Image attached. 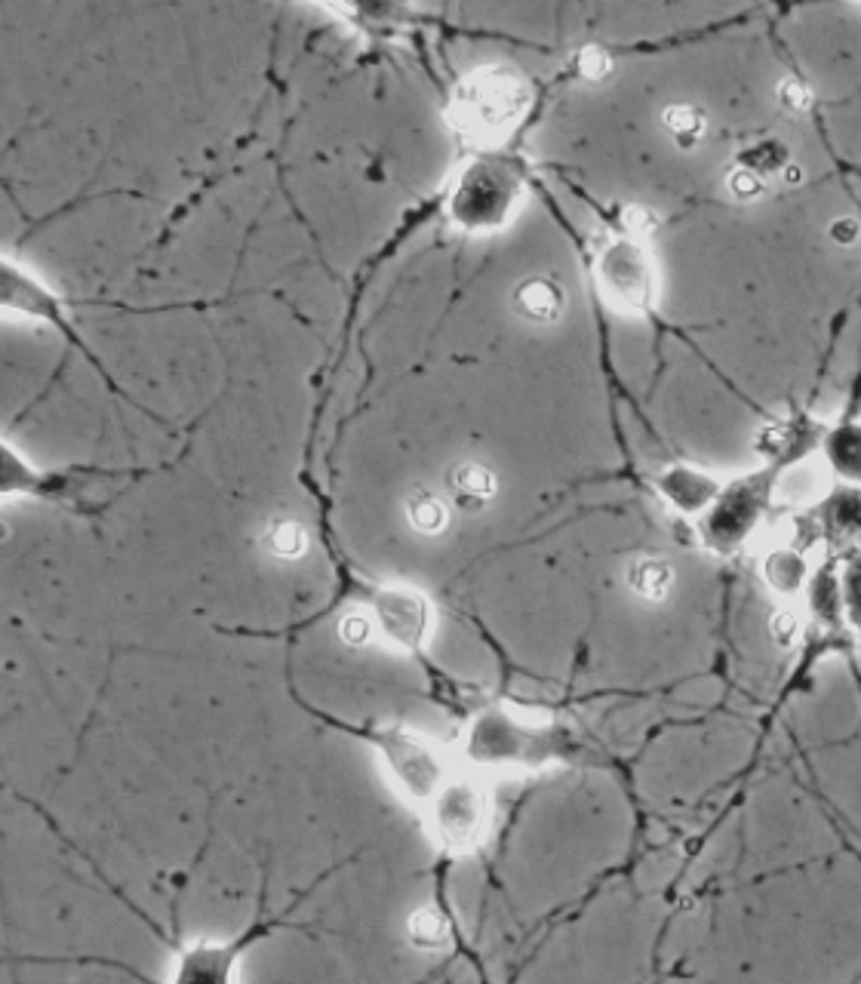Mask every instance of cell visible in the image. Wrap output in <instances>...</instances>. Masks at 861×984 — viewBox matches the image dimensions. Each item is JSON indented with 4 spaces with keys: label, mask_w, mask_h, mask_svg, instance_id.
Wrapping results in <instances>:
<instances>
[{
    "label": "cell",
    "mask_w": 861,
    "mask_h": 984,
    "mask_svg": "<svg viewBox=\"0 0 861 984\" xmlns=\"http://www.w3.org/2000/svg\"><path fill=\"white\" fill-rule=\"evenodd\" d=\"M729 188H732L735 197L751 200V197H757V194L763 191V179H760L753 170H735L729 176Z\"/></svg>",
    "instance_id": "cell-16"
},
{
    "label": "cell",
    "mask_w": 861,
    "mask_h": 984,
    "mask_svg": "<svg viewBox=\"0 0 861 984\" xmlns=\"http://www.w3.org/2000/svg\"><path fill=\"white\" fill-rule=\"evenodd\" d=\"M578 71L587 77V81H600V77L609 74V56L603 53L600 47H585L578 53Z\"/></svg>",
    "instance_id": "cell-14"
},
{
    "label": "cell",
    "mask_w": 861,
    "mask_h": 984,
    "mask_svg": "<svg viewBox=\"0 0 861 984\" xmlns=\"http://www.w3.org/2000/svg\"><path fill=\"white\" fill-rule=\"evenodd\" d=\"M785 182H800V167H785Z\"/></svg>",
    "instance_id": "cell-18"
},
{
    "label": "cell",
    "mask_w": 861,
    "mask_h": 984,
    "mask_svg": "<svg viewBox=\"0 0 861 984\" xmlns=\"http://www.w3.org/2000/svg\"><path fill=\"white\" fill-rule=\"evenodd\" d=\"M628 585H631V591H637L643 600H665L667 591H671V585H674V572H671V566H667L665 560L643 557V560H637V563L631 566Z\"/></svg>",
    "instance_id": "cell-11"
},
{
    "label": "cell",
    "mask_w": 861,
    "mask_h": 984,
    "mask_svg": "<svg viewBox=\"0 0 861 984\" xmlns=\"http://www.w3.org/2000/svg\"><path fill=\"white\" fill-rule=\"evenodd\" d=\"M372 745L382 751L387 770L394 772V779L404 785V791L419 803H430V797L440 791L443 785V763L434 757V751L425 742H419L415 736L385 727L372 732Z\"/></svg>",
    "instance_id": "cell-2"
},
{
    "label": "cell",
    "mask_w": 861,
    "mask_h": 984,
    "mask_svg": "<svg viewBox=\"0 0 861 984\" xmlns=\"http://www.w3.org/2000/svg\"><path fill=\"white\" fill-rule=\"evenodd\" d=\"M563 290L551 277H526L514 286V311L529 323H554L563 318Z\"/></svg>",
    "instance_id": "cell-7"
},
{
    "label": "cell",
    "mask_w": 861,
    "mask_h": 984,
    "mask_svg": "<svg viewBox=\"0 0 861 984\" xmlns=\"http://www.w3.org/2000/svg\"><path fill=\"white\" fill-rule=\"evenodd\" d=\"M778 96H781V105L794 108V111H806V108L813 105V90H809L803 81H796V77H791V81H785L778 86Z\"/></svg>",
    "instance_id": "cell-15"
},
{
    "label": "cell",
    "mask_w": 861,
    "mask_h": 984,
    "mask_svg": "<svg viewBox=\"0 0 861 984\" xmlns=\"http://www.w3.org/2000/svg\"><path fill=\"white\" fill-rule=\"evenodd\" d=\"M404 517L415 536L437 538L452 527V501L447 499V492L415 486L404 499Z\"/></svg>",
    "instance_id": "cell-6"
},
{
    "label": "cell",
    "mask_w": 861,
    "mask_h": 984,
    "mask_svg": "<svg viewBox=\"0 0 861 984\" xmlns=\"http://www.w3.org/2000/svg\"><path fill=\"white\" fill-rule=\"evenodd\" d=\"M372 637V622L361 613H351L339 622V640L344 646H366Z\"/></svg>",
    "instance_id": "cell-13"
},
{
    "label": "cell",
    "mask_w": 861,
    "mask_h": 984,
    "mask_svg": "<svg viewBox=\"0 0 861 984\" xmlns=\"http://www.w3.org/2000/svg\"><path fill=\"white\" fill-rule=\"evenodd\" d=\"M447 499L452 501V508L458 511H483L486 505L495 499V490H499V480H495L492 468H486L483 462L477 458H462L447 471Z\"/></svg>",
    "instance_id": "cell-4"
},
{
    "label": "cell",
    "mask_w": 861,
    "mask_h": 984,
    "mask_svg": "<svg viewBox=\"0 0 861 984\" xmlns=\"http://www.w3.org/2000/svg\"><path fill=\"white\" fill-rule=\"evenodd\" d=\"M406 942L422 954H434L452 945L449 917L437 908H419L406 920Z\"/></svg>",
    "instance_id": "cell-10"
},
{
    "label": "cell",
    "mask_w": 861,
    "mask_h": 984,
    "mask_svg": "<svg viewBox=\"0 0 861 984\" xmlns=\"http://www.w3.org/2000/svg\"><path fill=\"white\" fill-rule=\"evenodd\" d=\"M378 622H382L385 634L391 637L394 643L406 646V649H415L425 640L428 631V606L422 597L406 591H387L378 597Z\"/></svg>",
    "instance_id": "cell-3"
},
{
    "label": "cell",
    "mask_w": 861,
    "mask_h": 984,
    "mask_svg": "<svg viewBox=\"0 0 861 984\" xmlns=\"http://www.w3.org/2000/svg\"><path fill=\"white\" fill-rule=\"evenodd\" d=\"M852 237H856V225L849 219H843L839 222V240H852Z\"/></svg>",
    "instance_id": "cell-17"
},
{
    "label": "cell",
    "mask_w": 861,
    "mask_h": 984,
    "mask_svg": "<svg viewBox=\"0 0 861 984\" xmlns=\"http://www.w3.org/2000/svg\"><path fill=\"white\" fill-rule=\"evenodd\" d=\"M253 936V932H249ZM249 936L234 945H194L178 957L176 981H225L231 979V966L240 957Z\"/></svg>",
    "instance_id": "cell-5"
},
{
    "label": "cell",
    "mask_w": 861,
    "mask_h": 984,
    "mask_svg": "<svg viewBox=\"0 0 861 984\" xmlns=\"http://www.w3.org/2000/svg\"><path fill=\"white\" fill-rule=\"evenodd\" d=\"M428 828L443 852L465 856L490 831V800L468 779L443 781L428 803Z\"/></svg>",
    "instance_id": "cell-1"
},
{
    "label": "cell",
    "mask_w": 861,
    "mask_h": 984,
    "mask_svg": "<svg viewBox=\"0 0 861 984\" xmlns=\"http://www.w3.org/2000/svg\"><path fill=\"white\" fill-rule=\"evenodd\" d=\"M603 274H606L613 299L619 301V305L640 308L646 301V292H649L646 290V274H643L640 258L634 253H613Z\"/></svg>",
    "instance_id": "cell-9"
},
{
    "label": "cell",
    "mask_w": 861,
    "mask_h": 984,
    "mask_svg": "<svg viewBox=\"0 0 861 984\" xmlns=\"http://www.w3.org/2000/svg\"><path fill=\"white\" fill-rule=\"evenodd\" d=\"M662 120H665L667 133H671L683 148L695 145V142L705 135V114H701L695 105H671L662 114Z\"/></svg>",
    "instance_id": "cell-12"
},
{
    "label": "cell",
    "mask_w": 861,
    "mask_h": 984,
    "mask_svg": "<svg viewBox=\"0 0 861 984\" xmlns=\"http://www.w3.org/2000/svg\"><path fill=\"white\" fill-rule=\"evenodd\" d=\"M258 548L277 563H296L311 548V536L296 517H271L258 533Z\"/></svg>",
    "instance_id": "cell-8"
}]
</instances>
